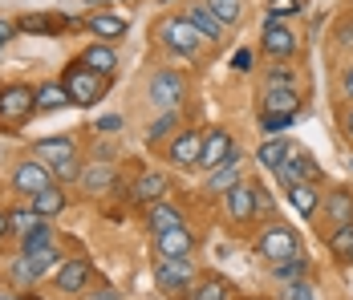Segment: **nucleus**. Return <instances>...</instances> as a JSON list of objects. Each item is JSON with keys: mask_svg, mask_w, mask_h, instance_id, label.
<instances>
[{"mask_svg": "<svg viewBox=\"0 0 353 300\" xmlns=\"http://www.w3.org/2000/svg\"><path fill=\"white\" fill-rule=\"evenodd\" d=\"M256 252L264 256V260H292V256H301V235L292 232L288 223H281V219H268L264 228H260V235H256Z\"/></svg>", "mask_w": 353, "mask_h": 300, "instance_id": "1", "label": "nucleus"}, {"mask_svg": "<svg viewBox=\"0 0 353 300\" xmlns=\"http://www.w3.org/2000/svg\"><path fill=\"white\" fill-rule=\"evenodd\" d=\"M61 86H65V94H70L73 106H94V101H102V94H106V77L94 73L85 61H73L61 73Z\"/></svg>", "mask_w": 353, "mask_h": 300, "instance_id": "2", "label": "nucleus"}, {"mask_svg": "<svg viewBox=\"0 0 353 300\" xmlns=\"http://www.w3.org/2000/svg\"><path fill=\"white\" fill-rule=\"evenodd\" d=\"M33 114H37V90H29V86H4L0 90V126L4 130L25 126Z\"/></svg>", "mask_w": 353, "mask_h": 300, "instance_id": "3", "label": "nucleus"}, {"mask_svg": "<svg viewBox=\"0 0 353 300\" xmlns=\"http://www.w3.org/2000/svg\"><path fill=\"white\" fill-rule=\"evenodd\" d=\"M159 41H163L171 53H179V57H195V53L203 49V37H199V29H195L187 17H167V21L159 25Z\"/></svg>", "mask_w": 353, "mask_h": 300, "instance_id": "4", "label": "nucleus"}, {"mask_svg": "<svg viewBox=\"0 0 353 300\" xmlns=\"http://www.w3.org/2000/svg\"><path fill=\"white\" fill-rule=\"evenodd\" d=\"M154 280L163 292H183L195 284V260L191 256H163V260H154Z\"/></svg>", "mask_w": 353, "mask_h": 300, "instance_id": "5", "label": "nucleus"}, {"mask_svg": "<svg viewBox=\"0 0 353 300\" xmlns=\"http://www.w3.org/2000/svg\"><path fill=\"white\" fill-rule=\"evenodd\" d=\"M296 33L288 29V21H281V17H272L268 25H264V33H260V49L272 57V61H288V57H296Z\"/></svg>", "mask_w": 353, "mask_h": 300, "instance_id": "6", "label": "nucleus"}, {"mask_svg": "<svg viewBox=\"0 0 353 300\" xmlns=\"http://www.w3.org/2000/svg\"><path fill=\"white\" fill-rule=\"evenodd\" d=\"M183 98H187V77H183V73L159 69V73L150 77V101H154L159 110H175Z\"/></svg>", "mask_w": 353, "mask_h": 300, "instance_id": "7", "label": "nucleus"}, {"mask_svg": "<svg viewBox=\"0 0 353 300\" xmlns=\"http://www.w3.org/2000/svg\"><path fill=\"white\" fill-rule=\"evenodd\" d=\"M12 187H17V195H41L45 187H53V167H45L41 159H25V163H17L12 170Z\"/></svg>", "mask_w": 353, "mask_h": 300, "instance_id": "8", "label": "nucleus"}, {"mask_svg": "<svg viewBox=\"0 0 353 300\" xmlns=\"http://www.w3.org/2000/svg\"><path fill=\"white\" fill-rule=\"evenodd\" d=\"M199 150H203V134L199 130H179L171 138V146H167V159L175 163V167H199Z\"/></svg>", "mask_w": 353, "mask_h": 300, "instance_id": "9", "label": "nucleus"}, {"mask_svg": "<svg viewBox=\"0 0 353 300\" xmlns=\"http://www.w3.org/2000/svg\"><path fill=\"white\" fill-rule=\"evenodd\" d=\"M236 146H232V134L223 130V126H215V130L203 134V150H199V167L203 170H215L228 154H232Z\"/></svg>", "mask_w": 353, "mask_h": 300, "instance_id": "10", "label": "nucleus"}, {"mask_svg": "<svg viewBox=\"0 0 353 300\" xmlns=\"http://www.w3.org/2000/svg\"><path fill=\"white\" fill-rule=\"evenodd\" d=\"M33 159H41L45 167H61L73 159V138L70 134H57V138H37L33 142Z\"/></svg>", "mask_w": 353, "mask_h": 300, "instance_id": "11", "label": "nucleus"}, {"mask_svg": "<svg viewBox=\"0 0 353 300\" xmlns=\"http://www.w3.org/2000/svg\"><path fill=\"white\" fill-rule=\"evenodd\" d=\"M183 17L199 29V37H203V41H223V29H228V25H223L212 8H208V0H191V8H187Z\"/></svg>", "mask_w": 353, "mask_h": 300, "instance_id": "12", "label": "nucleus"}, {"mask_svg": "<svg viewBox=\"0 0 353 300\" xmlns=\"http://www.w3.org/2000/svg\"><path fill=\"white\" fill-rule=\"evenodd\" d=\"M17 29L21 33H41V37H61V29H73V17H61V12H29Z\"/></svg>", "mask_w": 353, "mask_h": 300, "instance_id": "13", "label": "nucleus"}, {"mask_svg": "<svg viewBox=\"0 0 353 300\" xmlns=\"http://www.w3.org/2000/svg\"><path fill=\"white\" fill-rule=\"evenodd\" d=\"M154 248H159V256H191L195 252V235L183 223V228H171V232L154 235Z\"/></svg>", "mask_w": 353, "mask_h": 300, "instance_id": "14", "label": "nucleus"}, {"mask_svg": "<svg viewBox=\"0 0 353 300\" xmlns=\"http://www.w3.org/2000/svg\"><path fill=\"white\" fill-rule=\"evenodd\" d=\"M90 276H94V268L90 260H65V264L57 268V288L61 292H85V284H90Z\"/></svg>", "mask_w": 353, "mask_h": 300, "instance_id": "15", "label": "nucleus"}, {"mask_svg": "<svg viewBox=\"0 0 353 300\" xmlns=\"http://www.w3.org/2000/svg\"><path fill=\"white\" fill-rule=\"evenodd\" d=\"M228 215L236 223H252L256 219V191H252V183H236L228 191Z\"/></svg>", "mask_w": 353, "mask_h": 300, "instance_id": "16", "label": "nucleus"}, {"mask_svg": "<svg viewBox=\"0 0 353 300\" xmlns=\"http://www.w3.org/2000/svg\"><path fill=\"white\" fill-rule=\"evenodd\" d=\"M130 195H134V203H159L167 199V174H159V170H142L139 179H134V187H130Z\"/></svg>", "mask_w": 353, "mask_h": 300, "instance_id": "17", "label": "nucleus"}, {"mask_svg": "<svg viewBox=\"0 0 353 300\" xmlns=\"http://www.w3.org/2000/svg\"><path fill=\"white\" fill-rule=\"evenodd\" d=\"M325 219H329V228L353 223V191L350 187H337V191L325 195Z\"/></svg>", "mask_w": 353, "mask_h": 300, "instance_id": "18", "label": "nucleus"}, {"mask_svg": "<svg viewBox=\"0 0 353 300\" xmlns=\"http://www.w3.org/2000/svg\"><path fill=\"white\" fill-rule=\"evenodd\" d=\"M236 167H240V150H232V154H228L215 170H208V187H212L215 195H228V191L240 183V170H236Z\"/></svg>", "mask_w": 353, "mask_h": 300, "instance_id": "19", "label": "nucleus"}, {"mask_svg": "<svg viewBox=\"0 0 353 300\" xmlns=\"http://www.w3.org/2000/svg\"><path fill=\"white\" fill-rule=\"evenodd\" d=\"M288 203H292L305 219H313V215H317V207H321V187H317V183H309V179H301V183H292V187H288Z\"/></svg>", "mask_w": 353, "mask_h": 300, "instance_id": "20", "label": "nucleus"}, {"mask_svg": "<svg viewBox=\"0 0 353 300\" xmlns=\"http://www.w3.org/2000/svg\"><path fill=\"white\" fill-rule=\"evenodd\" d=\"M146 223H150V232H154V235L171 232V228H183V211H179L175 203L159 199V203H150V207H146Z\"/></svg>", "mask_w": 353, "mask_h": 300, "instance_id": "21", "label": "nucleus"}, {"mask_svg": "<svg viewBox=\"0 0 353 300\" xmlns=\"http://www.w3.org/2000/svg\"><path fill=\"white\" fill-rule=\"evenodd\" d=\"M85 29L98 37V41H118V37L130 33V25L122 17H110V12H90L85 17Z\"/></svg>", "mask_w": 353, "mask_h": 300, "instance_id": "22", "label": "nucleus"}, {"mask_svg": "<svg viewBox=\"0 0 353 300\" xmlns=\"http://www.w3.org/2000/svg\"><path fill=\"white\" fill-rule=\"evenodd\" d=\"M81 61L94 69V73H102V77H114V73H118V53L110 49V41H94V45L81 53Z\"/></svg>", "mask_w": 353, "mask_h": 300, "instance_id": "23", "label": "nucleus"}, {"mask_svg": "<svg viewBox=\"0 0 353 300\" xmlns=\"http://www.w3.org/2000/svg\"><path fill=\"white\" fill-rule=\"evenodd\" d=\"M296 86H276V90H264V101H260V114H296Z\"/></svg>", "mask_w": 353, "mask_h": 300, "instance_id": "24", "label": "nucleus"}, {"mask_svg": "<svg viewBox=\"0 0 353 300\" xmlns=\"http://www.w3.org/2000/svg\"><path fill=\"white\" fill-rule=\"evenodd\" d=\"M29 207H33L41 219H53V215H61V211H65V191L53 183V187H45L41 195H33V199H29Z\"/></svg>", "mask_w": 353, "mask_h": 300, "instance_id": "25", "label": "nucleus"}, {"mask_svg": "<svg viewBox=\"0 0 353 300\" xmlns=\"http://www.w3.org/2000/svg\"><path fill=\"white\" fill-rule=\"evenodd\" d=\"M61 106H70V94H65L61 81L37 86V114H53V110H61Z\"/></svg>", "mask_w": 353, "mask_h": 300, "instance_id": "26", "label": "nucleus"}, {"mask_svg": "<svg viewBox=\"0 0 353 300\" xmlns=\"http://www.w3.org/2000/svg\"><path fill=\"white\" fill-rule=\"evenodd\" d=\"M77 179H81V187H90V191H110V187H114V167H110V163H90Z\"/></svg>", "mask_w": 353, "mask_h": 300, "instance_id": "27", "label": "nucleus"}, {"mask_svg": "<svg viewBox=\"0 0 353 300\" xmlns=\"http://www.w3.org/2000/svg\"><path fill=\"white\" fill-rule=\"evenodd\" d=\"M288 150H292V142H284V138H268V142L256 150V163L268 167V170H276L284 159H288Z\"/></svg>", "mask_w": 353, "mask_h": 300, "instance_id": "28", "label": "nucleus"}, {"mask_svg": "<svg viewBox=\"0 0 353 300\" xmlns=\"http://www.w3.org/2000/svg\"><path fill=\"white\" fill-rule=\"evenodd\" d=\"M329 252H333L337 260L353 264V223H341V228L329 232Z\"/></svg>", "mask_w": 353, "mask_h": 300, "instance_id": "29", "label": "nucleus"}, {"mask_svg": "<svg viewBox=\"0 0 353 300\" xmlns=\"http://www.w3.org/2000/svg\"><path fill=\"white\" fill-rule=\"evenodd\" d=\"M191 300H232V284L223 276H203L195 284V297Z\"/></svg>", "mask_w": 353, "mask_h": 300, "instance_id": "30", "label": "nucleus"}, {"mask_svg": "<svg viewBox=\"0 0 353 300\" xmlns=\"http://www.w3.org/2000/svg\"><path fill=\"white\" fill-rule=\"evenodd\" d=\"M41 223V215H37L33 207H17V211H8V232H17V235H29Z\"/></svg>", "mask_w": 353, "mask_h": 300, "instance_id": "31", "label": "nucleus"}, {"mask_svg": "<svg viewBox=\"0 0 353 300\" xmlns=\"http://www.w3.org/2000/svg\"><path fill=\"white\" fill-rule=\"evenodd\" d=\"M175 126H179V114H175V110H163V114H159V118L150 122V130H146V138H150V142L159 146V142H163L167 134L175 130Z\"/></svg>", "mask_w": 353, "mask_h": 300, "instance_id": "32", "label": "nucleus"}, {"mask_svg": "<svg viewBox=\"0 0 353 300\" xmlns=\"http://www.w3.org/2000/svg\"><path fill=\"white\" fill-rule=\"evenodd\" d=\"M208 8H212L223 25H236V21L244 17V4H240V0H208Z\"/></svg>", "mask_w": 353, "mask_h": 300, "instance_id": "33", "label": "nucleus"}, {"mask_svg": "<svg viewBox=\"0 0 353 300\" xmlns=\"http://www.w3.org/2000/svg\"><path fill=\"white\" fill-rule=\"evenodd\" d=\"M21 260L29 264V272H33V276H41V272H49V268L57 264V252H53V248H37V252L21 256Z\"/></svg>", "mask_w": 353, "mask_h": 300, "instance_id": "34", "label": "nucleus"}, {"mask_svg": "<svg viewBox=\"0 0 353 300\" xmlns=\"http://www.w3.org/2000/svg\"><path fill=\"white\" fill-rule=\"evenodd\" d=\"M305 256H292V260H276V264H272V276H276V280H301V276H305Z\"/></svg>", "mask_w": 353, "mask_h": 300, "instance_id": "35", "label": "nucleus"}, {"mask_svg": "<svg viewBox=\"0 0 353 300\" xmlns=\"http://www.w3.org/2000/svg\"><path fill=\"white\" fill-rule=\"evenodd\" d=\"M37 248H49V223H45V219H41L29 235H21V256H29Z\"/></svg>", "mask_w": 353, "mask_h": 300, "instance_id": "36", "label": "nucleus"}, {"mask_svg": "<svg viewBox=\"0 0 353 300\" xmlns=\"http://www.w3.org/2000/svg\"><path fill=\"white\" fill-rule=\"evenodd\" d=\"M284 300H321V292L313 288V284H305V280H288Z\"/></svg>", "mask_w": 353, "mask_h": 300, "instance_id": "37", "label": "nucleus"}, {"mask_svg": "<svg viewBox=\"0 0 353 300\" xmlns=\"http://www.w3.org/2000/svg\"><path fill=\"white\" fill-rule=\"evenodd\" d=\"M292 118L296 114H260V130H268V134H281L292 126Z\"/></svg>", "mask_w": 353, "mask_h": 300, "instance_id": "38", "label": "nucleus"}, {"mask_svg": "<svg viewBox=\"0 0 353 300\" xmlns=\"http://www.w3.org/2000/svg\"><path fill=\"white\" fill-rule=\"evenodd\" d=\"M276 86H296V73H292L288 66L268 69V77H264V90H276Z\"/></svg>", "mask_w": 353, "mask_h": 300, "instance_id": "39", "label": "nucleus"}, {"mask_svg": "<svg viewBox=\"0 0 353 300\" xmlns=\"http://www.w3.org/2000/svg\"><path fill=\"white\" fill-rule=\"evenodd\" d=\"M276 179H281V187H284V191H288L292 183H301V179H305V174H301V167L292 163V154H288V159H284L281 167H276Z\"/></svg>", "mask_w": 353, "mask_h": 300, "instance_id": "40", "label": "nucleus"}, {"mask_svg": "<svg viewBox=\"0 0 353 300\" xmlns=\"http://www.w3.org/2000/svg\"><path fill=\"white\" fill-rule=\"evenodd\" d=\"M268 8H272V17H288V12H301L305 0H268Z\"/></svg>", "mask_w": 353, "mask_h": 300, "instance_id": "41", "label": "nucleus"}, {"mask_svg": "<svg viewBox=\"0 0 353 300\" xmlns=\"http://www.w3.org/2000/svg\"><path fill=\"white\" fill-rule=\"evenodd\" d=\"M252 191H256V215H268L272 219V195L264 187H256V183H252Z\"/></svg>", "mask_w": 353, "mask_h": 300, "instance_id": "42", "label": "nucleus"}, {"mask_svg": "<svg viewBox=\"0 0 353 300\" xmlns=\"http://www.w3.org/2000/svg\"><path fill=\"white\" fill-rule=\"evenodd\" d=\"M337 45H341V49H353V17L337 21Z\"/></svg>", "mask_w": 353, "mask_h": 300, "instance_id": "43", "label": "nucleus"}, {"mask_svg": "<svg viewBox=\"0 0 353 300\" xmlns=\"http://www.w3.org/2000/svg\"><path fill=\"white\" fill-rule=\"evenodd\" d=\"M81 174V167H77V159H70V163H61V167H53V179H61V183H70V179H77Z\"/></svg>", "mask_w": 353, "mask_h": 300, "instance_id": "44", "label": "nucleus"}, {"mask_svg": "<svg viewBox=\"0 0 353 300\" xmlns=\"http://www.w3.org/2000/svg\"><path fill=\"white\" fill-rule=\"evenodd\" d=\"M94 130H102V134H118L122 130V118L118 114H106V118H98V126Z\"/></svg>", "mask_w": 353, "mask_h": 300, "instance_id": "45", "label": "nucleus"}, {"mask_svg": "<svg viewBox=\"0 0 353 300\" xmlns=\"http://www.w3.org/2000/svg\"><path fill=\"white\" fill-rule=\"evenodd\" d=\"M232 66L240 69V73H248V69H252V49H240V53L232 57Z\"/></svg>", "mask_w": 353, "mask_h": 300, "instance_id": "46", "label": "nucleus"}, {"mask_svg": "<svg viewBox=\"0 0 353 300\" xmlns=\"http://www.w3.org/2000/svg\"><path fill=\"white\" fill-rule=\"evenodd\" d=\"M341 94H345V98L353 101V66L341 69Z\"/></svg>", "mask_w": 353, "mask_h": 300, "instance_id": "47", "label": "nucleus"}, {"mask_svg": "<svg viewBox=\"0 0 353 300\" xmlns=\"http://www.w3.org/2000/svg\"><path fill=\"white\" fill-rule=\"evenodd\" d=\"M12 33H17V25H8V21H0V49L12 41Z\"/></svg>", "mask_w": 353, "mask_h": 300, "instance_id": "48", "label": "nucleus"}, {"mask_svg": "<svg viewBox=\"0 0 353 300\" xmlns=\"http://www.w3.org/2000/svg\"><path fill=\"white\" fill-rule=\"evenodd\" d=\"M341 130H345V138L353 142V106L345 110V118H341Z\"/></svg>", "mask_w": 353, "mask_h": 300, "instance_id": "49", "label": "nucleus"}, {"mask_svg": "<svg viewBox=\"0 0 353 300\" xmlns=\"http://www.w3.org/2000/svg\"><path fill=\"white\" fill-rule=\"evenodd\" d=\"M94 300H122V297H118V288H102V292H94Z\"/></svg>", "mask_w": 353, "mask_h": 300, "instance_id": "50", "label": "nucleus"}, {"mask_svg": "<svg viewBox=\"0 0 353 300\" xmlns=\"http://www.w3.org/2000/svg\"><path fill=\"white\" fill-rule=\"evenodd\" d=\"M8 235V211H0V239Z\"/></svg>", "mask_w": 353, "mask_h": 300, "instance_id": "51", "label": "nucleus"}, {"mask_svg": "<svg viewBox=\"0 0 353 300\" xmlns=\"http://www.w3.org/2000/svg\"><path fill=\"white\" fill-rule=\"evenodd\" d=\"M0 300H21V297H12V292H0Z\"/></svg>", "mask_w": 353, "mask_h": 300, "instance_id": "52", "label": "nucleus"}]
</instances>
